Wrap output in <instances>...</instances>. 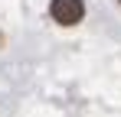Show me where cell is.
Listing matches in <instances>:
<instances>
[{
  "label": "cell",
  "mask_w": 121,
  "mask_h": 117,
  "mask_svg": "<svg viewBox=\"0 0 121 117\" xmlns=\"http://www.w3.org/2000/svg\"><path fill=\"white\" fill-rule=\"evenodd\" d=\"M118 3H121V0H118Z\"/></svg>",
  "instance_id": "cell-2"
},
{
  "label": "cell",
  "mask_w": 121,
  "mask_h": 117,
  "mask_svg": "<svg viewBox=\"0 0 121 117\" xmlns=\"http://www.w3.org/2000/svg\"><path fill=\"white\" fill-rule=\"evenodd\" d=\"M49 16L56 20L59 26H75L85 16V3L82 0H52L49 3Z\"/></svg>",
  "instance_id": "cell-1"
}]
</instances>
